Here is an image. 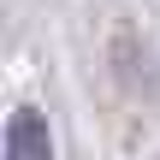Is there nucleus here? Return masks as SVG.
Here are the masks:
<instances>
[{
  "instance_id": "nucleus-1",
  "label": "nucleus",
  "mask_w": 160,
  "mask_h": 160,
  "mask_svg": "<svg viewBox=\"0 0 160 160\" xmlns=\"http://www.w3.org/2000/svg\"><path fill=\"white\" fill-rule=\"evenodd\" d=\"M6 160H53L48 125L36 113H12V125H6Z\"/></svg>"
}]
</instances>
